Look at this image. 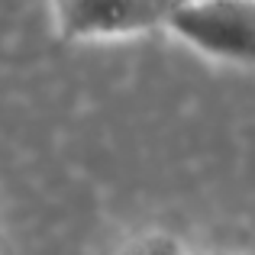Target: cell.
<instances>
[{
    "instance_id": "6da1fadb",
    "label": "cell",
    "mask_w": 255,
    "mask_h": 255,
    "mask_svg": "<svg viewBox=\"0 0 255 255\" xmlns=\"http://www.w3.org/2000/svg\"><path fill=\"white\" fill-rule=\"evenodd\" d=\"M162 29L207 62L230 68L255 62V0H178Z\"/></svg>"
},
{
    "instance_id": "7a4b0ae2",
    "label": "cell",
    "mask_w": 255,
    "mask_h": 255,
    "mask_svg": "<svg viewBox=\"0 0 255 255\" xmlns=\"http://www.w3.org/2000/svg\"><path fill=\"white\" fill-rule=\"evenodd\" d=\"M178 0H49L52 19L68 42H117L162 29Z\"/></svg>"
},
{
    "instance_id": "3957f363",
    "label": "cell",
    "mask_w": 255,
    "mask_h": 255,
    "mask_svg": "<svg viewBox=\"0 0 255 255\" xmlns=\"http://www.w3.org/2000/svg\"><path fill=\"white\" fill-rule=\"evenodd\" d=\"M113 255H191V252H187V246L181 243L174 233L145 230V233L129 236Z\"/></svg>"
},
{
    "instance_id": "277c9868",
    "label": "cell",
    "mask_w": 255,
    "mask_h": 255,
    "mask_svg": "<svg viewBox=\"0 0 255 255\" xmlns=\"http://www.w3.org/2000/svg\"><path fill=\"white\" fill-rule=\"evenodd\" d=\"M207 255H239V252H230V249H213V252H207Z\"/></svg>"
}]
</instances>
